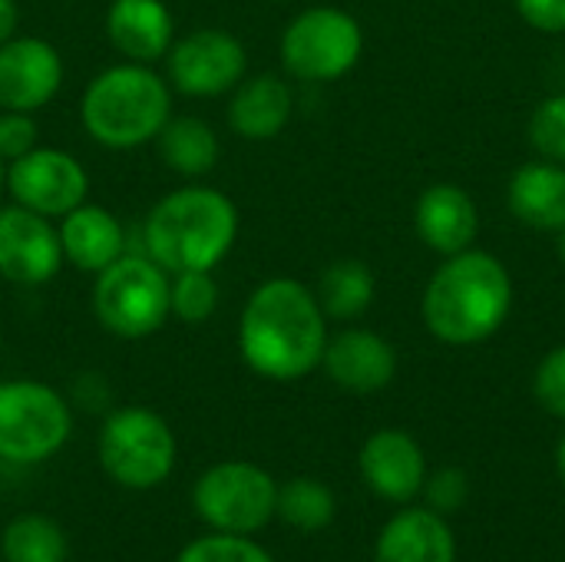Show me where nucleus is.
Instances as JSON below:
<instances>
[{
  "instance_id": "nucleus-1",
  "label": "nucleus",
  "mask_w": 565,
  "mask_h": 562,
  "mask_svg": "<svg viewBox=\"0 0 565 562\" xmlns=\"http://www.w3.org/2000/svg\"><path fill=\"white\" fill-rule=\"evenodd\" d=\"M324 344L328 318L308 285L268 278L248 295L238 321V351L258 378L301 381L321 368Z\"/></svg>"
},
{
  "instance_id": "nucleus-2",
  "label": "nucleus",
  "mask_w": 565,
  "mask_h": 562,
  "mask_svg": "<svg viewBox=\"0 0 565 562\" xmlns=\"http://www.w3.org/2000/svg\"><path fill=\"white\" fill-rule=\"evenodd\" d=\"M513 308V278L507 265L480 248L447 255L430 275L420 301L427 331L454 348L493 338Z\"/></svg>"
},
{
  "instance_id": "nucleus-3",
  "label": "nucleus",
  "mask_w": 565,
  "mask_h": 562,
  "mask_svg": "<svg viewBox=\"0 0 565 562\" xmlns=\"http://www.w3.org/2000/svg\"><path fill=\"white\" fill-rule=\"evenodd\" d=\"M142 238L146 255L169 275L212 272L238 238V209L218 189L185 185L152 205Z\"/></svg>"
},
{
  "instance_id": "nucleus-4",
  "label": "nucleus",
  "mask_w": 565,
  "mask_h": 562,
  "mask_svg": "<svg viewBox=\"0 0 565 562\" xmlns=\"http://www.w3.org/2000/svg\"><path fill=\"white\" fill-rule=\"evenodd\" d=\"M172 116V86L152 66L119 63L86 83L79 119L93 142L106 149H136L156 142Z\"/></svg>"
},
{
  "instance_id": "nucleus-5",
  "label": "nucleus",
  "mask_w": 565,
  "mask_h": 562,
  "mask_svg": "<svg viewBox=\"0 0 565 562\" xmlns=\"http://www.w3.org/2000/svg\"><path fill=\"white\" fill-rule=\"evenodd\" d=\"M96 321L126 341L156 335L169 321V272L149 255H122L96 275Z\"/></svg>"
},
{
  "instance_id": "nucleus-6",
  "label": "nucleus",
  "mask_w": 565,
  "mask_h": 562,
  "mask_svg": "<svg viewBox=\"0 0 565 562\" xmlns=\"http://www.w3.org/2000/svg\"><path fill=\"white\" fill-rule=\"evenodd\" d=\"M96 454L99 467L119 487L152 490L175 467V434L149 407H119L103 421Z\"/></svg>"
},
{
  "instance_id": "nucleus-7",
  "label": "nucleus",
  "mask_w": 565,
  "mask_h": 562,
  "mask_svg": "<svg viewBox=\"0 0 565 562\" xmlns=\"http://www.w3.org/2000/svg\"><path fill=\"white\" fill-rule=\"evenodd\" d=\"M73 431L66 401L43 381H0V460L43 464L63 450Z\"/></svg>"
},
{
  "instance_id": "nucleus-8",
  "label": "nucleus",
  "mask_w": 565,
  "mask_h": 562,
  "mask_svg": "<svg viewBox=\"0 0 565 562\" xmlns=\"http://www.w3.org/2000/svg\"><path fill=\"white\" fill-rule=\"evenodd\" d=\"M192 503L209 530L252 537L271 523L278 503V484L258 464L222 460L195 480Z\"/></svg>"
},
{
  "instance_id": "nucleus-9",
  "label": "nucleus",
  "mask_w": 565,
  "mask_h": 562,
  "mask_svg": "<svg viewBox=\"0 0 565 562\" xmlns=\"http://www.w3.org/2000/svg\"><path fill=\"white\" fill-rule=\"evenodd\" d=\"M364 50L361 23L338 7L301 10L281 33V66L301 83L348 76Z\"/></svg>"
},
{
  "instance_id": "nucleus-10",
  "label": "nucleus",
  "mask_w": 565,
  "mask_h": 562,
  "mask_svg": "<svg viewBox=\"0 0 565 562\" xmlns=\"http://www.w3.org/2000/svg\"><path fill=\"white\" fill-rule=\"evenodd\" d=\"M169 86L182 96L209 99L232 93L248 70L245 43L218 26H199L175 40L166 53Z\"/></svg>"
},
{
  "instance_id": "nucleus-11",
  "label": "nucleus",
  "mask_w": 565,
  "mask_h": 562,
  "mask_svg": "<svg viewBox=\"0 0 565 562\" xmlns=\"http://www.w3.org/2000/svg\"><path fill=\"white\" fill-rule=\"evenodd\" d=\"M7 192L17 205L46 219H63L89 195V176L66 149L36 146L26 156L7 162Z\"/></svg>"
},
{
  "instance_id": "nucleus-12",
  "label": "nucleus",
  "mask_w": 565,
  "mask_h": 562,
  "mask_svg": "<svg viewBox=\"0 0 565 562\" xmlns=\"http://www.w3.org/2000/svg\"><path fill=\"white\" fill-rule=\"evenodd\" d=\"M63 265L53 219L23 205H0V278L13 285H46Z\"/></svg>"
},
{
  "instance_id": "nucleus-13",
  "label": "nucleus",
  "mask_w": 565,
  "mask_h": 562,
  "mask_svg": "<svg viewBox=\"0 0 565 562\" xmlns=\"http://www.w3.org/2000/svg\"><path fill=\"white\" fill-rule=\"evenodd\" d=\"M63 86V56L40 36H10L0 43V109L36 113Z\"/></svg>"
},
{
  "instance_id": "nucleus-14",
  "label": "nucleus",
  "mask_w": 565,
  "mask_h": 562,
  "mask_svg": "<svg viewBox=\"0 0 565 562\" xmlns=\"http://www.w3.org/2000/svg\"><path fill=\"white\" fill-rule=\"evenodd\" d=\"M321 368L328 378L351 394L384 391L397 374V354L387 338L367 328H344L324 344Z\"/></svg>"
},
{
  "instance_id": "nucleus-15",
  "label": "nucleus",
  "mask_w": 565,
  "mask_h": 562,
  "mask_svg": "<svg viewBox=\"0 0 565 562\" xmlns=\"http://www.w3.org/2000/svg\"><path fill=\"white\" fill-rule=\"evenodd\" d=\"M358 464H361L364 484L384 500L404 503L424 490V477H427L424 450L404 431L387 427V431L371 434L361 447Z\"/></svg>"
},
{
  "instance_id": "nucleus-16",
  "label": "nucleus",
  "mask_w": 565,
  "mask_h": 562,
  "mask_svg": "<svg viewBox=\"0 0 565 562\" xmlns=\"http://www.w3.org/2000/svg\"><path fill=\"white\" fill-rule=\"evenodd\" d=\"M414 229L430 252L457 255L473 248V238L480 232V212L467 189L454 182H437L417 199Z\"/></svg>"
},
{
  "instance_id": "nucleus-17",
  "label": "nucleus",
  "mask_w": 565,
  "mask_h": 562,
  "mask_svg": "<svg viewBox=\"0 0 565 562\" xmlns=\"http://www.w3.org/2000/svg\"><path fill=\"white\" fill-rule=\"evenodd\" d=\"M106 36L129 63L152 66L175 43V20L162 0H113L106 7Z\"/></svg>"
},
{
  "instance_id": "nucleus-18",
  "label": "nucleus",
  "mask_w": 565,
  "mask_h": 562,
  "mask_svg": "<svg viewBox=\"0 0 565 562\" xmlns=\"http://www.w3.org/2000/svg\"><path fill=\"white\" fill-rule=\"evenodd\" d=\"M56 222H60L56 232H60L63 262H70L86 275H99L103 268H109L116 258L126 255V232L119 219L103 205L83 202Z\"/></svg>"
},
{
  "instance_id": "nucleus-19",
  "label": "nucleus",
  "mask_w": 565,
  "mask_h": 562,
  "mask_svg": "<svg viewBox=\"0 0 565 562\" xmlns=\"http://www.w3.org/2000/svg\"><path fill=\"white\" fill-rule=\"evenodd\" d=\"M295 109V96L291 86L275 76V73H258V76H245L228 99V129L248 142H268L275 139Z\"/></svg>"
},
{
  "instance_id": "nucleus-20",
  "label": "nucleus",
  "mask_w": 565,
  "mask_h": 562,
  "mask_svg": "<svg viewBox=\"0 0 565 562\" xmlns=\"http://www.w3.org/2000/svg\"><path fill=\"white\" fill-rule=\"evenodd\" d=\"M510 212L540 232L565 229V166L563 162H526L513 172L507 189Z\"/></svg>"
},
{
  "instance_id": "nucleus-21",
  "label": "nucleus",
  "mask_w": 565,
  "mask_h": 562,
  "mask_svg": "<svg viewBox=\"0 0 565 562\" xmlns=\"http://www.w3.org/2000/svg\"><path fill=\"white\" fill-rule=\"evenodd\" d=\"M377 562H454V533L434 510H404L377 537Z\"/></svg>"
},
{
  "instance_id": "nucleus-22",
  "label": "nucleus",
  "mask_w": 565,
  "mask_h": 562,
  "mask_svg": "<svg viewBox=\"0 0 565 562\" xmlns=\"http://www.w3.org/2000/svg\"><path fill=\"white\" fill-rule=\"evenodd\" d=\"M156 149L166 169L185 179H199L212 172L222 152L215 129L199 116H169V123L156 136Z\"/></svg>"
},
{
  "instance_id": "nucleus-23",
  "label": "nucleus",
  "mask_w": 565,
  "mask_h": 562,
  "mask_svg": "<svg viewBox=\"0 0 565 562\" xmlns=\"http://www.w3.org/2000/svg\"><path fill=\"white\" fill-rule=\"evenodd\" d=\"M374 291H377L374 272L358 258H341V262H331L321 272V282H318L315 295H318V305H321L324 318L354 321L371 308Z\"/></svg>"
},
{
  "instance_id": "nucleus-24",
  "label": "nucleus",
  "mask_w": 565,
  "mask_h": 562,
  "mask_svg": "<svg viewBox=\"0 0 565 562\" xmlns=\"http://www.w3.org/2000/svg\"><path fill=\"white\" fill-rule=\"evenodd\" d=\"M0 550L7 562H66L70 543L53 517L20 513L3 527Z\"/></svg>"
},
{
  "instance_id": "nucleus-25",
  "label": "nucleus",
  "mask_w": 565,
  "mask_h": 562,
  "mask_svg": "<svg viewBox=\"0 0 565 562\" xmlns=\"http://www.w3.org/2000/svg\"><path fill=\"white\" fill-rule=\"evenodd\" d=\"M338 513L334 494L328 484L311 480V477H295L285 487H278V503H275V517H281L291 530L298 533H318L324 527H331Z\"/></svg>"
},
{
  "instance_id": "nucleus-26",
  "label": "nucleus",
  "mask_w": 565,
  "mask_h": 562,
  "mask_svg": "<svg viewBox=\"0 0 565 562\" xmlns=\"http://www.w3.org/2000/svg\"><path fill=\"white\" fill-rule=\"evenodd\" d=\"M218 308V285L212 272H175L169 275V311L185 325H202Z\"/></svg>"
},
{
  "instance_id": "nucleus-27",
  "label": "nucleus",
  "mask_w": 565,
  "mask_h": 562,
  "mask_svg": "<svg viewBox=\"0 0 565 562\" xmlns=\"http://www.w3.org/2000/svg\"><path fill=\"white\" fill-rule=\"evenodd\" d=\"M175 562H275L252 537L235 533H209L195 543H189Z\"/></svg>"
},
{
  "instance_id": "nucleus-28",
  "label": "nucleus",
  "mask_w": 565,
  "mask_h": 562,
  "mask_svg": "<svg viewBox=\"0 0 565 562\" xmlns=\"http://www.w3.org/2000/svg\"><path fill=\"white\" fill-rule=\"evenodd\" d=\"M530 142L543 159L565 166V93L543 99L533 109V116H530Z\"/></svg>"
},
{
  "instance_id": "nucleus-29",
  "label": "nucleus",
  "mask_w": 565,
  "mask_h": 562,
  "mask_svg": "<svg viewBox=\"0 0 565 562\" xmlns=\"http://www.w3.org/2000/svg\"><path fill=\"white\" fill-rule=\"evenodd\" d=\"M533 394L553 417L565 421V344L553 348L540 361L536 378H533Z\"/></svg>"
},
{
  "instance_id": "nucleus-30",
  "label": "nucleus",
  "mask_w": 565,
  "mask_h": 562,
  "mask_svg": "<svg viewBox=\"0 0 565 562\" xmlns=\"http://www.w3.org/2000/svg\"><path fill=\"white\" fill-rule=\"evenodd\" d=\"M30 149H36V123H33V116L3 109L0 113V159L13 162V159L26 156Z\"/></svg>"
},
{
  "instance_id": "nucleus-31",
  "label": "nucleus",
  "mask_w": 565,
  "mask_h": 562,
  "mask_svg": "<svg viewBox=\"0 0 565 562\" xmlns=\"http://www.w3.org/2000/svg\"><path fill=\"white\" fill-rule=\"evenodd\" d=\"M467 490H470V484H467L463 470H457V467H444V470H437L430 480H424L427 503H430L437 513H454V510H460V507L467 503Z\"/></svg>"
},
{
  "instance_id": "nucleus-32",
  "label": "nucleus",
  "mask_w": 565,
  "mask_h": 562,
  "mask_svg": "<svg viewBox=\"0 0 565 562\" xmlns=\"http://www.w3.org/2000/svg\"><path fill=\"white\" fill-rule=\"evenodd\" d=\"M516 10L540 33H565V0H516Z\"/></svg>"
},
{
  "instance_id": "nucleus-33",
  "label": "nucleus",
  "mask_w": 565,
  "mask_h": 562,
  "mask_svg": "<svg viewBox=\"0 0 565 562\" xmlns=\"http://www.w3.org/2000/svg\"><path fill=\"white\" fill-rule=\"evenodd\" d=\"M17 20H20L17 3L13 0H0V43L17 33Z\"/></svg>"
},
{
  "instance_id": "nucleus-34",
  "label": "nucleus",
  "mask_w": 565,
  "mask_h": 562,
  "mask_svg": "<svg viewBox=\"0 0 565 562\" xmlns=\"http://www.w3.org/2000/svg\"><path fill=\"white\" fill-rule=\"evenodd\" d=\"M556 467H559V477L565 484V434L559 437V447H556Z\"/></svg>"
},
{
  "instance_id": "nucleus-35",
  "label": "nucleus",
  "mask_w": 565,
  "mask_h": 562,
  "mask_svg": "<svg viewBox=\"0 0 565 562\" xmlns=\"http://www.w3.org/2000/svg\"><path fill=\"white\" fill-rule=\"evenodd\" d=\"M559 258H563V262H565V229H563V232H559Z\"/></svg>"
},
{
  "instance_id": "nucleus-36",
  "label": "nucleus",
  "mask_w": 565,
  "mask_h": 562,
  "mask_svg": "<svg viewBox=\"0 0 565 562\" xmlns=\"http://www.w3.org/2000/svg\"><path fill=\"white\" fill-rule=\"evenodd\" d=\"M3 179H7V162L0 159V189H3Z\"/></svg>"
}]
</instances>
